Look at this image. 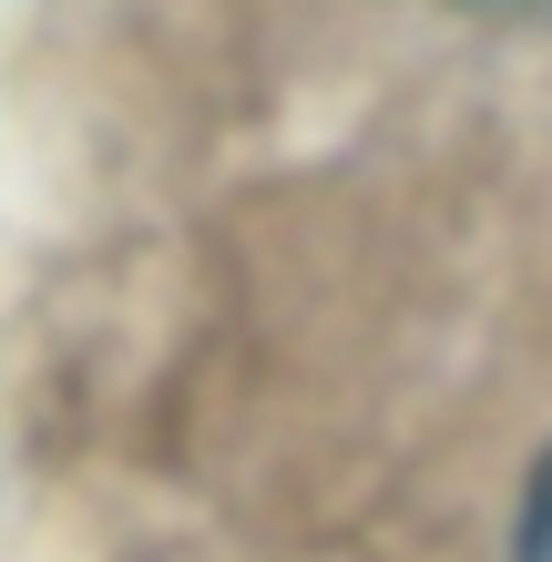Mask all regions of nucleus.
Segmentation results:
<instances>
[{"label":"nucleus","mask_w":552,"mask_h":562,"mask_svg":"<svg viewBox=\"0 0 552 562\" xmlns=\"http://www.w3.org/2000/svg\"><path fill=\"white\" fill-rule=\"evenodd\" d=\"M522 562H552V460L532 481V512H522Z\"/></svg>","instance_id":"1"},{"label":"nucleus","mask_w":552,"mask_h":562,"mask_svg":"<svg viewBox=\"0 0 552 562\" xmlns=\"http://www.w3.org/2000/svg\"><path fill=\"white\" fill-rule=\"evenodd\" d=\"M461 11H532V0H461Z\"/></svg>","instance_id":"2"}]
</instances>
